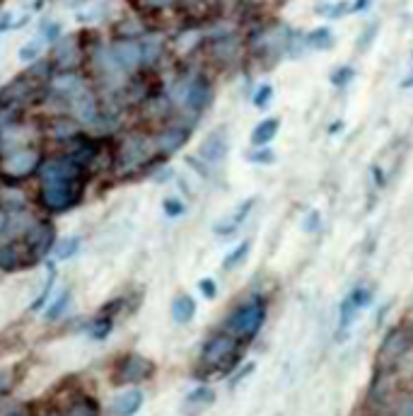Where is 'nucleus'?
I'll return each instance as SVG.
<instances>
[{"label": "nucleus", "instance_id": "nucleus-50", "mask_svg": "<svg viewBox=\"0 0 413 416\" xmlns=\"http://www.w3.org/2000/svg\"><path fill=\"white\" fill-rule=\"evenodd\" d=\"M368 3H370V0H355V3L350 5V12H360V10H365V8H368Z\"/></svg>", "mask_w": 413, "mask_h": 416}, {"label": "nucleus", "instance_id": "nucleus-53", "mask_svg": "<svg viewBox=\"0 0 413 416\" xmlns=\"http://www.w3.org/2000/svg\"><path fill=\"white\" fill-rule=\"evenodd\" d=\"M222 3H227V5H237L240 0H222Z\"/></svg>", "mask_w": 413, "mask_h": 416}, {"label": "nucleus", "instance_id": "nucleus-24", "mask_svg": "<svg viewBox=\"0 0 413 416\" xmlns=\"http://www.w3.org/2000/svg\"><path fill=\"white\" fill-rule=\"evenodd\" d=\"M75 39H63L53 51V66H58L60 71H73L75 68Z\"/></svg>", "mask_w": 413, "mask_h": 416}, {"label": "nucleus", "instance_id": "nucleus-34", "mask_svg": "<svg viewBox=\"0 0 413 416\" xmlns=\"http://www.w3.org/2000/svg\"><path fill=\"white\" fill-rule=\"evenodd\" d=\"M162 211H165L167 218H181L186 213V204L177 197H167L162 201Z\"/></svg>", "mask_w": 413, "mask_h": 416}, {"label": "nucleus", "instance_id": "nucleus-11", "mask_svg": "<svg viewBox=\"0 0 413 416\" xmlns=\"http://www.w3.org/2000/svg\"><path fill=\"white\" fill-rule=\"evenodd\" d=\"M102 112H104V104L97 100V95L90 88H85L82 93H77L73 100H68V114L77 124L92 128L100 121Z\"/></svg>", "mask_w": 413, "mask_h": 416}, {"label": "nucleus", "instance_id": "nucleus-7", "mask_svg": "<svg viewBox=\"0 0 413 416\" xmlns=\"http://www.w3.org/2000/svg\"><path fill=\"white\" fill-rule=\"evenodd\" d=\"M413 348V324H397L392 327L387 336L382 339L380 351L375 356V368H377L382 375L392 373L402 360L409 356Z\"/></svg>", "mask_w": 413, "mask_h": 416}, {"label": "nucleus", "instance_id": "nucleus-18", "mask_svg": "<svg viewBox=\"0 0 413 416\" xmlns=\"http://www.w3.org/2000/svg\"><path fill=\"white\" fill-rule=\"evenodd\" d=\"M100 414H102L100 402H97V397L87 392H75L56 412V416H100Z\"/></svg>", "mask_w": 413, "mask_h": 416}, {"label": "nucleus", "instance_id": "nucleus-6", "mask_svg": "<svg viewBox=\"0 0 413 416\" xmlns=\"http://www.w3.org/2000/svg\"><path fill=\"white\" fill-rule=\"evenodd\" d=\"M169 100H172L174 107L181 109L186 116L196 119V116H201L205 109L210 107L213 85L208 78H203V76L184 78V80H179L174 85V90L169 93Z\"/></svg>", "mask_w": 413, "mask_h": 416}, {"label": "nucleus", "instance_id": "nucleus-10", "mask_svg": "<svg viewBox=\"0 0 413 416\" xmlns=\"http://www.w3.org/2000/svg\"><path fill=\"white\" fill-rule=\"evenodd\" d=\"M27 244L29 254H32L34 264H39L44 256H48L53 252V244H56V225L51 223L48 218L41 216L39 223L34 225L32 230H29V235L22 240Z\"/></svg>", "mask_w": 413, "mask_h": 416}, {"label": "nucleus", "instance_id": "nucleus-22", "mask_svg": "<svg viewBox=\"0 0 413 416\" xmlns=\"http://www.w3.org/2000/svg\"><path fill=\"white\" fill-rule=\"evenodd\" d=\"M196 317V301L189 293H179L172 301V320L177 324H189Z\"/></svg>", "mask_w": 413, "mask_h": 416}, {"label": "nucleus", "instance_id": "nucleus-44", "mask_svg": "<svg viewBox=\"0 0 413 416\" xmlns=\"http://www.w3.org/2000/svg\"><path fill=\"white\" fill-rule=\"evenodd\" d=\"M0 416H34V414H32V407H27V405H17V407L8 409V412H3Z\"/></svg>", "mask_w": 413, "mask_h": 416}, {"label": "nucleus", "instance_id": "nucleus-5", "mask_svg": "<svg viewBox=\"0 0 413 416\" xmlns=\"http://www.w3.org/2000/svg\"><path fill=\"white\" fill-rule=\"evenodd\" d=\"M44 160L46 152L36 143L3 152L0 155V182H5V184H22L24 180L36 177Z\"/></svg>", "mask_w": 413, "mask_h": 416}, {"label": "nucleus", "instance_id": "nucleus-49", "mask_svg": "<svg viewBox=\"0 0 413 416\" xmlns=\"http://www.w3.org/2000/svg\"><path fill=\"white\" fill-rule=\"evenodd\" d=\"M8 29H12V15L10 12H5L3 17H0V36H3Z\"/></svg>", "mask_w": 413, "mask_h": 416}, {"label": "nucleus", "instance_id": "nucleus-35", "mask_svg": "<svg viewBox=\"0 0 413 416\" xmlns=\"http://www.w3.org/2000/svg\"><path fill=\"white\" fill-rule=\"evenodd\" d=\"M271 100H273V88L269 83L259 85L257 93H254V97H252V102H254V107L257 109H266L271 104Z\"/></svg>", "mask_w": 413, "mask_h": 416}, {"label": "nucleus", "instance_id": "nucleus-54", "mask_svg": "<svg viewBox=\"0 0 413 416\" xmlns=\"http://www.w3.org/2000/svg\"><path fill=\"white\" fill-rule=\"evenodd\" d=\"M281 3H285V0H281Z\"/></svg>", "mask_w": 413, "mask_h": 416}, {"label": "nucleus", "instance_id": "nucleus-33", "mask_svg": "<svg viewBox=\"0 0 413 416\" xmlns=\"http://www.w3.org/2000/svg\"><path fill=\"white\" fill-rule=\"evenodd\" d=\"M247 160L252 165H273L276 162V152H273L269 145H264V148H254L247 152Z\"/></svg>", "mask_w": 413, "mask_h": 416}, {"label": "nucleus", "instance_id": "nucleus-31", "mask_svg": "<svg viewBox=\"0 0 413 416\" xmlns=\"http://www.w3.org/2000/svg\"><path fill=\"white\" fill-rule=\"evenodd\" d=\"M68 305H70V288H65V291H60V293H58L56 301H53L51 305H48V310H46V320H48V322L58 320V317L63 315Z\"/></svg>", "mask_w": 413, "mask_h": 416}, {"label": "nucleus", "instance_id": "nucleus-30", "mask_svg": "<svg viewBox=\"0 0 413 416\" xmlns=\"http://www.w3.org/2000/svg\"><path fill=\"white\" fill-rule=\"evenodd\" d=\"M41 48H44V36H34V39H29L27 44L20 46V51H17V58L22 61V63H34L36 58H39Z\"/></svg>", "mask_w": 413, "mask_h": 416}, {"label": "nucleus", "instance_id": "nucleus-15", "mask_svg": "<svg viewBox=\"0 0 413 416\" xmlns=\"http://www.w3.org/2000/svg\"><path fill=\"white\" fill-rule=\"evenodd\" d=\"M230 152V138H227V128H213V131L201 140L198 145V157L203 162H208L210 167L213 165H220Z\"/></svg>", "mask_w": 413, "mask_h": 416}, {"label": "nucleus", "instance_id": "nucleus-29", "mask_svg": "<svg viewBox=\"0 0 413 416\" xmlns=\"http://www.w3.org/2000/svg\"><path fill=\"white\" fill-rule=\"evenodd\" d=\"M46 284H44V288H41V293H39V298H36V301L32 303V312H36V310H41L46 305V301L48 298H51V291H53V284H56V264H53V261H48L46 264Z\"/></svg>", "mask_w": 413, "mask_h": 416}, {"label": "nucleus", "instance_id": "nucleus-8", "mask_svg": "<svg viewBox=\"0 0 413 416\" xmlns=\"http://www.w3.org/2000/svg\"><path fill=\"white\" fill-rule=\"evenodd\" d=\"M155 375V363L141 353H124L114 365L112 380L117 385H141Z\"/></svg>", "mask_w": 413, "mask_h": 416}, {"label": "nucleus", "instance_id": "nucleus-25", "mask_svg": "<svg viewBox=\"0 0 413 416\" xmlns=\"http://www.w3.org/2000/svg\"><path fill=\"white\" fill-rule=\"evenodd\" d=\"M80 237L77 235H68V237H58L56 244H53V256L60 261H65V259H70V256H75L77 254V249H80Z\"/></svg>", "mask_w": 413, "mask_h": 416}, {"label": "nucleus", "instance_id": "nucleus-13", "mask_svg": "<svg viewBox=\"0 0 413 416\" xmlns=\"http://www.w3.org/2000/svg\"><path fill=\"white\" fill-rule=\"evenodd\" d=\"M109 56L121 76H131L143 66V46L133 39H119L109 46Z\"/></svg>", "mask_w": 413, "mask_h": 416}, {"label": "nucleus", "instance_id": "nucleus-32", "mask_svg": "<svg viewBox=\"0 0 413 416\" xmlns=\"http://www.w3.org/2000/svg\"><path fill=\"white\" fill-rule=\"evenodd\" d=\"M317 12L319 15H326L329 20H338V17H343L350 12V3H345V0H338V3H324Z\"/></svg>", "mask_w": 413, "mask_h": 416}, {"label": "nucleus", "instance_id": "nucleus-19", "mask_svg": "<svg viewBox=\"0 0 413 416\" xmlns=\"http://www.w3.org/2000/svg\"><path fill=\"white\" fill-rule=\"evenodd\" d=\"M278 131H281V119L278 116H266V119H261L257 126L252 128V148H264V145H271V140L278 136Z\"/></svg>", "mask_w": 413, "mask_h": 416}, {"label": "nucleus", "instance_id": "nucleus-43", "mask_svg": "<svg viewBox=\"0 0 413 416\" xmlns=\"http://www.w3.org/2000/svg\"><path fill=\"white\" fill-rule=\"evenodd\" d=\"M186 165H189V167H193V170H196V172L201 175V177H208V175H210V170H208L210 165H208V162H203V160L198 162V157H191V155H189V157H186Z\"/></svg>", "mask_w": 413, "mask_h": 416}, {"label": "nucleus", "instance_id": "nucleus-21", "mask_svg": "<svg viewBox=\"0 0 413 416\" xmlns=\"http://www.w3.org/2000/svg\"><path fill=\"white\" fill-rule=\"evenodd\" d=\"M143 407V392L138 388H131L126 392H121L117 400L112 402V414L114 416H133L138 414Z\"/></svg>", "mask_w": 413, "mask_h": 416}, {"label": "nucleus", "instance_id": "nucleus-2", "mask_svg": "<svg viewBox=\"0 0 413 416\" xmlns=\"http://www.w3.org/2000/svg\"><path fill=\"white\" fill-rule=\"evenodd\" d=\"M114 152H117V165L114 175L121 180L141 177L153 172L157 165H162L160 155L155 150V138L150 128H126L114 136Z\"/></svg>", "mask_w": 413, "mask_h": 416}, {"label": "nucleus", "instance_id": "nucleus-12", "mask_svg": "<svg viewBox=\"0 0 413 416\" xmlns=\"http://www.w3.org/2000/svg\"><path fill=\"white\" fill-rule=\"evenodd\" d=\"M370 303H372V291H370L368 286H355V288L343 298L341 308H338V334L345 336L350 324H353L358 320V315H360V310H365Z\"/></svg>", "mask_w": 413, "mask_h": 416}, {"label": "nucleus", "instance_id": "nucleus-37", "mask_svg": "<svg viewBox=\"0 0 413 416\" xmlns=\"http://www.w3.org/2000/svg\"><path fill=\"white\" fill-rule=\"evenodd\" d=\"M302 230L305 232H319L321 230V213L314 208V211H309L305 220H302Z\"/></svg>", "mask_w": 413, "mask_h": 416}, {"label": "nucleus", "instance_id": "nucleus-17", "mask_svg": "<svg viewBox=\"0 0 413 416\" xmlns=\"http://www.w3.org/2000/svg\"><path fill=\"white\" fill-rule=\"evenodd\" d=\"M254 206H257V197H249L242 201V204H237L227 216H222L215 225H213V232H215L218 237H232L235 232L245 225V220L252 216Z\"/></svg>", "mask_w": 413, "mask_h": 416}, {"label": "nucleus", "instance_id": "nucleus-9", "mask_svg": "<svg viewBox=\"0 0 413 416\" xmlns=\"http://www.w3.org/2000/svg\"><path fill=\"white\" fill-rule=\"evenodd\" d=\"M193 133V124H184V121H169L162 128H155L153 131V138H155V150L162 160H167L169 155L179 152L189 143Z\"/></svg>", "mask_w": 413, "mask_h": 416}, {"label": "nucleus", "instance_id": "nucleus-45", "mask_svg": "<svg viewBox=\"0 0 413 416\" xmlns=\"http://www.w3.org/2000/svg\"><path fill=\"white\" fill-rule=\"evenodd\" d=\"M12 388V375L8 370H0V395H5Z\"/></svg>", "mask_w": 413, "mask_h": 416}, {"label": "nucleus", "instance_id": "nucleus-41", "mask_svg": "<svg viewBox=\"0 0 413 416\" xmlns=\"http://www.w3.org/2000/svg\"><path fill=\"white\" fill-rule=\"evenodd\" d=\"M377 29H380V24L377 22H372L370 24V27L365 29V34L360 36V41H358V44H360V51H365V48L370 46V41L375 39V36H377Z\"/></svg>", "mask_w": 413, "mask_h": 416}, {"label": "nucleus", "instance_id": "nucleus-48", "mask_svg": "<svg viewBox=\"0 0 413 416\" xmlns=\"http://www.w3.org/2000/svg\"><path fill=\"white\" fill-rule=\"evenodd\" d=\"M8 218H10V208L0 206V240L5 235V228H8Z\"/></svg>", "mask_w": 413, "mask_h": 416}, {"label": "nucleus", "instance_id": "nucleus-23", "mask_svg": "<svg viewBox=\"0 0 413 416\" xmlns=\"http://www.w3.org/2000/svg\"><path fill=\"white\" fill-rule=\"evenodd\" d=\"M114 322H117V317H114L112 312H107L104 308H102L95 315V320L87 324V334L92 336V339H97V341L107 339V336L112 334V329H114Z\"/></svg>", "mask_w": 413, "mask_h": 416}, {"label": "nucleus", "instance_id": "nucleus-14", "mask_svg": "<svg viewBox=\"0 0 413 416\" xmlns=\"http://www.w3.org/2000/svg\"><path fill=\"white\" fill-rule=\"evenodd\" d=\"M80 131H85L82 124H77L70 114H63V116H51L41 124V138L44 140H51V143H65L70 140L73 136H77Z\"/></svg>", "mask_w": 413, "mask_h": 416}, {"label": "nucleus", "instance_id": "nucleus-36", "mask_svg": "<svg viewBox=\"0 0 413 416\" xmlns=\"http://www.w3.org/2000/svg\"><path fill=\"white\" fill-rule=\"evenodd\" d=\"M353 78H355V71L350 68V66H343V68L331 73V85L333 88H345V85L353 80Z\"/></svg>", "mask_w": 413, "mask_h": 416}, {"label": "nucleus", "instance_id": "nucleus-40", "mask_svg": "<svg viewBox=\"0 0 413 416\" xmlns=\"http://www.w3.org/2000/svg\"><path fill=\"white\" fill-rule=\"evenodd\" d=\"M370 180H372V184L382 189L387 184V175H385V170L380 167V165H370Z\"/></svg>", "mask_w": 413, "mask_h": 416}, {"label": "nucleus", "instance_id": "nucleus-20", "mask_svg": "<svg viewBox=\"0 0 413 416\" xmlns=\"http://www.w3.org/2000/svg\"><path fill=\"white\" fill-rule=\"evenodd\" d=\"M213 402H215V392H213V388H208V385H198L196 390H191V392L186 395L184 412H186V416H196V414L205 412Z\"/></svg>", "mask_w": 413, "mask_h": 416}, {"label": "nucleus", "instance_id": "nucleus-3", "mask_svg": "<svg viewBox=\"0 0 413 416\" xmlns=\"http://www.w3.org/2000/svg\"><path fill=\"white\" fill-rule=\"evenodd\" d=\"M245 356V344L230 332H215L205 339L196 360L198 378H227L237 370Z\"/></svg>", "mask_w": 413, "mask_h": 416}, {"label": "nucleus", "instance_id": "nucleus-38", "mask_svg": "<svg viewBox=\"0 0 413 416\" xmlns=\"http://www.w3.org/2000/svg\"><path fill=\"white\" fill-rule=\"evenodd\" d=\"M41 36H44V41H56L60 36V22H44L41 24Z\"/></svg>", "mask_w": 413, "mask_h": 416}, {"label": "nucleus", "instance_id": "nucleus-51", "mask_svg": "<svg viewBox=\"0 0 413 416\" xmlns=\"http://www.w3.org/2000/svg\"><path fill=\"white\" fill-rule=\"evenodd\" d=\"M343 131V121H336V124H331L329 126V133L333 136V133H341Z\"/></svg>", "mask_w": 413, "mask_h": 416}, {"label": "nucleus", "instance_id": "nucleus-28", "mask_svg": "<svg viewBox=\"0 0 413 416\" xmlns=\"http://www.w3.org/2000/svg\"><path fill=\"white\" fill-rule=\"evenodd\" d=\"M333 44V34L329 27H317L312 29V32L307 34V46L309 48H317V51H326V48H331Z\"/></svg>", "mask_w": 413, "mask_h": 416}, {"label": "nucleus", "instance_id": "nucleus-16", "mask_svg": "<svg viewBox=\"0 0 413 416\" xmlns=\"http://www.w3.org/2000/svg\"><path fill=\"white\" fill-rule=\"evenodd\" d=\"M34 266V259L29 254L27 244L22 240L17 242H0V271L12 274V271H22V269Z\"/></svg>", "mask_w": 413, "mask_h": 416}, {"label": "nucleus", "instance_id": "nucleus-4", "mask_svg": "<svg viewBox=\"0 0 413 416\" xmlns=\"http://www.w3.org/2000/svg\"><path fill=\"white\" fill-rule=\"evenodd\" d=\"M266 315H269L266 298L254 293V296H249L247 301H242L232 312H230L222 329L237 336L242 344H249L252 339H257L261 327L266 324Z\"/></svg>", "mask_w": 413, "mask_h": 416}, {"label": "nucleus", "instance_id": "nucleus-39", "mask_svg": "<svg viewBox=\"0 0 413 416\" xmlns=\"http://www.w3.org/2000/svg\"><path fill=\"white\" fill-rule=\"evenodd\" d=\"M198 291H201L203 298L213 301V298L218 296V284L213 279H201V281H198Z\"/></svg>", "mask_w": 413, "mask_h": 416}, {"label": "nucleus", "instance_id": "nucleus-52", "mask_svg": "<svg viewBox=\"0 0 413 416\" xmlns=\"http://www.w3.org/2000/svg\"><path fill=\"white\" fill-rule=\"evenodd\" d=\"M402 88H404V90H409V88H413V76H409V78H406V80L402 83Z\"/></svg>", "mask_w": 413, "mask_h": 416}, {"label": "nucleus", "instance_id": "nucleus-27", "mask_svg": "<svg viewBox=\"0 0 413 416\" xmlns=\"http://www.w3.org/2000/svg\"><path fill=\"white\" fill-rule=\"evenodd\" d=\"M22 112H24V109H20V107H12V104L0 102V136H3L8 128H12L15 124H20Z\"/></svg>", "mask_w": 413, "mask_h": 416}, {"label": "nucleus", "instance_id": "nucleus-26", "mask_svg": "<svg viewBox=\"0 0 413 416\" xmlns=\"http://www.w3.org/2000/svg\"><path fill=\"white\" fill-rule=\"evenodd\" d=\"M249 252H252V240H242L232 252L222 259V271H232V269H237L240 264H245Z\"/></svg>", "mask_w": 413, "mask_h": 416}, {"label": "nucleus", "instance_id": "nucleus-47", "mask_svg": "<svg viewBox=\"0 0 413 416\" xmlns=\"http://www.w3.org/2000/svg\"><path fill=\"white\" fill-rule=\"evenodd\" d=\"M177 0H145V5L148 8H153V10H165V8H169V5H174Z\"/></svg>", "mask_w": 413, "mask_h": 416}, {"label": "nucleus", "instance_id": "nucleus-46", "mask_svg": "<svg viewBox=\"0 0 413 416\" xmlns=\"http://www.w3.org/2000/svg\"><path fill=\"white\" fill-rule=\"evenodd\" d=\"M252 370H254V363H247V365H245V368H242V370H237V375L232 378V380H230V385H232V388H235V385L245 380V378H247V375H249V373H252Z\"/></svg>", "mask_w": 413, "mask_h": 416}, {"label": "nucleus", "instance_id": "nucleus-42", "mask_svg": "<svg viewBox=\"0 0 413 416\" xmlns=\"http://www.w3.org/2000/svg\"><path fill=\"white\" fill-rule=\"evenodd\" d=\"M394 416H413V397H404V400H399Z\"/></svg>", "mask_w": 413, "mask_h": 416}, {"label": "nucleus", "instance_id": "nucleus-1", "mask_svg": "<svg viewBox=\"0 0 413 416\" xmlns=\"http://www.w3.org/2000/svg\"><path fill=\"white\" fill-rule=\"evenodd\" d=\"M90 175L80 162L63 152L48 155L36 172V204L51 216L75 208L85 199Z\"/></svg>", "mask_w": 413, "mask_h": 416}]
</instances>
